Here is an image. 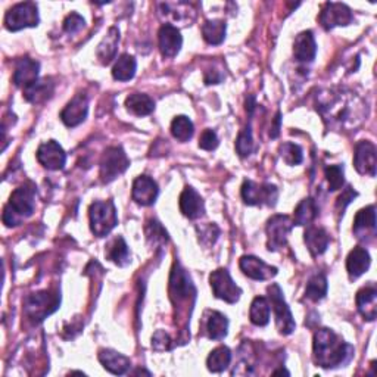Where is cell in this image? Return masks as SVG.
Returning <instances> with one entry per match:
<instances>
[{
	"label": "cell",
	"instance_id": "1",
	"mask_svg": "<svg viewBox=\"0 0 377 377\" xmlns=\"http://www.w3.org/2000/svg\"><path fill=\"white\" fill-rule=\"evenodd\" d=\"M314 361L323 369H336L346 366L354 357V346L330 329H320L312 341Z\"/></svg>",
	"mask_w": 377,
	"mask_h": 377
},
{
	"label": "cell",
	"instance_id": "2",
	"mask_svg": "<svg viewBox=\"0 0 377 377\" xmlns=\"http://www.w3.org/2000/svg\"><path fill=\"white\" fill-rule=\"evenodd\" d=\"M35 209V188L31 184H22L10 195L3 209V224L8 227L19 225L25 218L33 216Z\"/></svg>",
	"mask_w": 377,
	"mask_h": 377
},
{
	"label": "cell",
	"instance_id": "3",
	"mask_svg": "<svg viewBox=\"0 0 377 377\" xmlns=\"http://www.w3.org/2000/svg\"><path fill=\"white\" fill-rule=\"evenodd\" d=\"M90 217V229L92 233L97 237H105L118 224L117 209L112 200H104V202H93L89 209Z\"/></svg>",
	"mask_w": 377,
	"mask_h": 377
},
{
	"label": "cell",
	"instance_id": "4",
	"mask_svg": "<svg viewBox=\"0 0 377 377\" xmlns=\"http://www.w3.org/2000/svg\"><path fill=\"white\" fill-rule=\"evenodd\" d=\"M61 304V295L47 291L31 294L24 300V311L27 317L35 323L43 321L47 316L55 312Z\"/></svg>",
	"mask_w": 377,
	"mask_h": 377
},
{
	"label": "cell",
	"instance_id": "5",
	"mask_svg": "<svg viewBox=\"0 0 377 377\" xmlns=\"http://www.w3.org/2000/svg\"><path fill=\"white\" fill-rule=\"evenodd\" d=\"M268 292V300L271 304V308L274 311V317H275V326H278V330L280 335H291L294 333L296 323L294 320V316L291 310H289L286 300L283 298V292L279 284H270L267 287Z\"/></svg>",
	"mask_w": 377,
	"mask_h": 377
},
{
	"label": "cell",
	"instance_id": "6",
	"mask_svg": "<svg viewBox=\"0 0 377 377\" xmlns=\"http://www.w3.org/2000/svg\"><path fill=\"white\" fill-rule=\"evenodd\" d=\"M130 167V159L125 155L122 147L111 146L108 147L102 159H100V180L104 183L114 182L118 175L124 174Z\"/></svg>",
	"mask_w": 377,
	"mask_h": 377
},
{
	"label": "cell",
	"instance_id": "7",
	"mask_svg": "<svg viewBox=\"0 0 377 377\" xmlns=\"http://www.w3.org/2000/svg\"><path fill=\"white\" fill-rule=\"evenodd\" d=\"M39 25V10L33 2H22L12 6L5 17V27L9 31H19L22 29Z\"/></svg>",
	"mask_w": 377,
	"mask_h": 377
},
{
	"label": "cell",
	"instance_id": "8",
	"mask_svg": "<svg viewBox=\"0 0 377 377\" xmlns=\"http://www.w3.org/2000/svg\"><path fill=\"white\" fill-rule=\"evenodd\" d=\"M242 198L248 205L274 207L278 202L279 191L278 187L270 183H255L252 180H246L242 184Z\"/></svg>",
	"mask_w": 377,
	"mask_h": 377
},
{
	"label": "cell",
	"instance_id": "9",
	"mask_svg": "<svg viewBox=\"0 0 377 377\" xmlns=\"http://www.w3.org/2000/svg\"><path fill=\"white\" fill-rule=\"evenodd\" d=\"M209 283L214 296L223 299L227 304H236L242 295V289L233 282L232 275L225 268L212 271L209 275Z\"/></svg>",
	"mask_w": 377,
	"mask_h": 377
},
{
	"label": "cell",
	"instance_id": "10",
	"mask_svg": "<svg viewBox=\"0 0 377 377\" xmlns=\"http://www.w3.org/2000/svg\"><path fill=\"white\" fill-rule=\"evenodd\" d=\"M294 220L287 216H273L267 223V248L271 252L286 246L287 236L294 229Z\"/></svg>",
	"mask_w": 377,
	"mask_h": 377
},
{
	"label": "cell",
	"instance_id": "11",
	"mask_svg": "<svg viewBox=\"0 0 377 377\" xmlns=\"http://www.w3.org/2000/svg\"><path fill=\"white\" fill-rule=\"evenodd\" d=\"M319 21L324 30H333L335 27H346L354 21V15L351 9L344 3H324Z\"/></svg>",
	"mask_w": 377,
	"mask_h": 377
},
{
	"label": "cell",
	"instance_id": "12",
	"mask_svg": "<svg viewBox=\"0 0 377 377\" xmlns=\"http://www.w3.org/2000/svg\"><path fill=\"white\" fill-rule=\"evenodd\" d=\"M170 292L173 300L177 299V304L187 303L188 298H195L196 291L195 286L188 278L187 273L182 268L179 262L174 264L173 271H171V278H170Z\"/></svg>",
	"mask_w": 377,
	"mask_h": 377
},
{
	"label": "cell",
	"instance_id": "13",
	"mask_svg": "<svg viewBox=\"0 0 377 377\" xmlns=\"http://www.w3.org/2000/svg\"><path fill=\"white\" fill-rule=\"evenodd\" d=\"M35 155H37V161H39L40 164L47 170L58 171L65 167L67 154L56 141H49L40 145L39 149H37Z\"/></svg>",
	"mask_w": 377,
	"mask_h": 377
},
{
	"label": "cell",
	"instance_id": "14",
	"mask_svg": "<svg viewBox=\"0 0 377 377\" xmlns=\"http://www.w3.org/2000/svg\"><path fill=\"white\" fill-rule=\"evenodd\" d=\"M89 114V99L84 93L75 95L61 112V120L67 127H77Z\"/></svg>",
	"mask_w": 377,
	"mask_h": 377
},
{
	"label": "cell",
	"instance_id": "15",
	"mask_svg": "<svg viewBox=\"0 0 377 377\" xmlns=\"http://www.w3.org/2000/svg\"><path fill=\"white\" fill-rule=\"evenodd\" d=\"M354 166L360 174L374 177L377 168V157L376 146L371 142L361 141L357 143L354 154Z\"/></svg>",
	"mask_w": 377,
	"mask_h": 377
},
{
	"label": "cell",
	"instance_id": "16",
	"mask_svg": "<svg viewBox=\"0 0 377 377\" xmlns=\"http://www.w3.org/2000/svg\"><path fill=\"white\" fill-rule=\"evenodd\" d=\"M239 266H241V270L243 271V274L252 280L264 282V280L273 279L274 275H278V268L268 266V264H266L262 259L252 255L242 257Z\"/></svg>",
	"mask_w": 377,
	"mask_h": 377
},
{
	"label": "cell",
	"instance_id": "17",
	"mask_svg": "<svg viewBox=\"0 0 377 377\" xmlns=\"http://www.w3.org/2000/svg\"><path fill=\"white\" fill-rule=\"evenodd\" d=\"M158 42H159V50L164 58H174L180 52L183 45V37L177 27H174L173 24H164L159 29L158 33Z\"/></svg>",
	"mask_w": 377,
	"mask_h": 377
},
{
	"label": "cell",
	"instance_id": "18",
	"mask_svg": "<svg viewBox=\"0 0 377 377\" xmlns=\"http://www.w3.org/2000/svg\"><path fill=\"white\" fill-rule=\"evenodd\" d=\"M158 195H159L158 184L157 182H154V179H150L149 175H141V177H137L134 180L131 196L136 204H139L142 207L154 205Z\"/></svg>",
	"mask_w": 377,
	"mask_h": 377
},
{
	"label": "cell",
	"instance_id": "19",
	"mask_svg": "<svg viewBox=\"0 0 377 377\" xmlns=\"http://www.w3.org/2000/svg\"><path fill=\"white\" fill-rule=\"evenodd\" d=\"M39 72H40V64L37 61L25 56L17 61L15 71H14V83L17 87H22L27 89L35 81H39Z\"/></svg>",
	"mask_w": 377,
	"mask_h": 377
},
{
	"label": "cell",
	"instance_id": "20",
	"mask_svg": "<svg viewBox=\"0 0 377 377\" xmlns=\"http://www.w3.org/2000/svg\"><path fill=\"white\" fill-rule=\"evenodd\" d=\"M353 230L360 241H370L376 236V208L373 205L357 212Z\"/></svg>",
	"mask_w": 377,
	"mask_h": 377
},
{
	"label": "cell",
	"instance_id": "21",
	"mask_svg": "<svg viewBox=\"0 0 377 377\" xmlns=\"http://www.w3.org/2000/svg\"><path fill=\"white\" fill-rule=\"evenodd\" d=\"M179 205H180V211L183 216L191 220L199 218L200 216H204V212H205L204 199L193 187L184 188L183 193L180 195Z\"/></svg>",
	"mask_w": 377,
	"mask_h": 377
},
{
	"label": "cell",
	"instance_id": "22",
	"mask_svg": "<svg viewBox=\"0 0 377 377\" xmlns=\"http://www.w3.org/2000/svg\"><path fill=\"white\" fill-rule=\"evenodd\" d=\"M371 258L369 250L362 246H357L351 250L348 258H346V271L349 274L351 280L358 279L370 268Z\"/></svg>",
	"mask_w": 377,
	"mask_h": 377
},
{
	"label": "cell",
	"instance_id": "23",
	"mask_svg": "<svg viewBox=\"0 0 377 377\" xmlns=\"http://www.w3.org/2000/svg\"><path fill=\"white\" fill-rule=\"evenodd\" d=\"M355 303L361 316L367 321H373L377 316V291L374 284H369L360 289Z\"/></svg>",
	"mask_w": 377,
	"mask_h": 377
},
{
	"label": "cell",
	"instance_id": "24",
	"mask_svg": "<svg viewBox=\"0 0 377 377\" xmlns=\"http://www.w3.org/2000/svg\"><path fill=\"white\" fill-rule=\"evenodd\" d=\"M97 357H99L100 364L104 366V369L108 370L112 374L121 376V374H125L130 370V366H131L130 360L125 355L117 353V351L100 349Z\"/></svg>",
	"mask_w": 377,
	"mask_h": 377
},
{
	"label": "cell",
	"instance_id": "25",
	"mask_svg": "<svg viewBox=\"0 0 377 377\" xmlns=\"http://www.w3.org/2000/svg\"><path fill=\"white\" fill-rule=\"evenodd\" d=\"M317 55V45L312 31H303L294 43V56L298 62H312Z\"/></svg>",
	"mask_w": 377,
	"mask_h": 377
},
{
	"label": "cell",
	"instance_id": "26",
	"mask_svg": "<svg viewBox=\"0 0 377 377\" xmlns=\"http://www.w3.org/2000/svg\"><path fill=\"white\" fill-rule=\"evenodd\" d=\"M205 330L212 341H221L227 336L229 320L224 314L218 311H207L205 312Z\"/></svg>",
	"mask_w": 377,
	"mask_h": 377
},
{
	"label": "cell",
	"instance_id": "27",
	"mask_svg": "<svg viewBox=\"0 0 377 377\" xmlns=\"http://www.w3.org/2000/svg\"><path fill=\"white\" fill-rule=\"evenodd\" d=\"M120 43V31L115 27H111L108 34L104 37V40L100 42L96 50V56L100 61V64L108 65L115 59L117 56V49Z\"/></svg>",
	"mask_w": 377,
	"mask_h": 377
},
{
	"label": "cell",
	"instance_id": "28",
	"mask_svg": "<svg viewBox=\"0 0 377 377\" xmlns=\"http://www.w3.org/2000/svg\"><path fill=\"white\" fill-rule=\"evenodd\" d=\"M305 245L312 257H319L326 252V249L329 246L330 237L324 229L314 227V225H308L305 230Z\"/></svg>",
	"mask_w": 377,
	"mask_h": 377
},
{
	"label": "cell",
	"instance_id": "29",
	"mask_svg": "<svg viewBox=\"0 0 377 377\" xmlns=\"http://www.w3.org/2000/svg\"><path fill=\"white\" fill-rule=\"evenodd\" d=\"M55 90V84L52 80H39L34 84H31L27 89H24V97L29 100L31 104H42L46 99L52 96Z\"/></svg>",
	"mask_w": 377,
	"mask_h": 377
},
{
	"label": "cell",
	"instance_id": "30",
	"mask_svg": "<svg viewBox=\"0 0 377 377\" xmlns=\"http://www.w3.org/2000/svg\"><path fill=\"white\" fill-rule=\"evenodd\" d=\"M125 106L131 112V114L137 117H146L152 114L155 109V102L152 97L143 93H133L127 99H125Z\"/></svg>",
	"mask_w": 377,
	"mask_h": 377
},
{
	"label": "cell",
	"instance_id": "31",
	"mask_svg": "<svg viewBox=\"0 0 377 377\" xmlns=\"http://www.w3.org/2000/svg\"><path fill=\"white\" fill-rule=\"evenodd\" d=\"M319 216V207L312 198L300 200V204L295 208L294 224L295 225H311V223Z\"/></svg>",
	"mask_w": 377,
	"mask_h": 377
},
{
	"label": "cell",
	"instance_id": "32",
	"mask_svg": "<svg viewBox=\"0 0 377 377\" xmlns=\"http://www.w3.org/2000/svg\"><path fill=\"white\" fill-rule=\"evenodd\" d=\"M106 258L111 259L112 262H115L117 266L120 267H125L130 264V250H129V246L127 243H125V241L122 237H115L114 241H112L108 248H106Z\"/></svg>",
	"mask_w": 377,
	"mask_h": 377
},
{
	"label": "cell",
	"instance_id": "33",
	"mask_svg": "<svg viewBox=\"0 0 377 377\" xmlns=\"http://www.w3.org/2000/svg\"><path fill=\"white\" fill-rule=\"evenodd\" d=\"M249 319L258 328H264L270 323V303L267 298L257 296L249 310Z\"/></svg>",
	"mask_w": 377,
	"mask_h": 377
},
{
	"label": "cell",
	"instance_id": "34",
	"mask_svg": "<svg viewBox=\"0 0 377 377\" xmlns=\"http://www.w3.org/2000/svg\"><path fill=\"white\" fill-rule=\"evenodd\" d=\"M136 59L129 54H124L117 59L114 68H112V77L118 81H129L136 75Z\"/></svg>",
	"mask_w": 377,
	"mask_h": 377
},
{
	"label": "cell",
	"instance_id": "35",
	"mask_svg": "<svg viewBox=\"0 0 377 377\" xmlns=\"http://www.w3.org/2000/svg\"><path fill=\"white\" fill-rule=\"evenodd\" d=\"M232 362V351L227 346H218L211 351L207 360L208 370L212 373H221L230 366Z\"/></svg>",
	"mask_w": 377,
	"mask_h": 377
},
{
	"label": "cell",
	"instance_id": "36",
	"mask_svg": "<svg viewBox=\"0 0 377 377\" xmlns=\"http://www.w3.org/2000/svg\"><path fill=\"white\" fill-rule=\"evenodd\" d=\"M225 22L221 19L205 21L202 25V35L207 43L209 45H221L225 39Z\"/></svg>",
	"mask_w": 377,
	"mask_h": 377
},
{
	"label": "cell",
	"instance_id": "37",
	"mask_svg": "<svg viewBox=\"0 0 377 377\" xmlns=\"http://www.w3.org/2000/svg\"><path fill=\"white\" fill-rule=\"evenodd\" d=\"M171 133L175 139L182 143L191 141L193 133H195L193 122L188 120L186 115L175 117L171 122Z\"/></svg>",
	"mask_w": 377,
	"mask_h": 377
},
{
	"label": "cell",
	"instance_id": "38",
	"mask_svg": "<svg viewBox=\"0 0 377 377\" xmlns=\"http://www.w3.org/2000/svg\"><path fill=\"white\" fill-rule=\"evenodd\" d=\"M328 279H326L323 274H316L308 280L305 295L308 299L314 300V303H319V300L328 295Z\"/></svg>",
	"mask_w": 377,
	"mask_h": 377
},
{
	"label": "cell",
	"instance_id": "39",
	"mask_svg": "<svg viewBox=\"0 0 377 377\" xmlns=\"http://www.w3.org/2000/svg\"><path fill=\"white\" fill-rule=\"evenodd\" d=\"M280 157L287 166H299L304 161L303 149L292 142H286L280 146Z\"/></svg>",
	"mask_w": 377,
	"mask_h": 377
},
{
	"label": "cell",
	"instance_id": "40",
	"mask_svg": "<svg viewBox=\"0 0 377 377\" xmlns=\"http://www.w3.org/2000/svg\"><path fill=\"white\" fill-rule=\"evenodd\" d=\"M236 150L237 154L242 158L249 157L254 150V137H252V127L250 124H248L243 129V131L239 133L237 141H236Z\"/></svg>",
	"mask_w": 377,
	"mask_h": 377
},
{
	"label": "cell",
	"instance_id": "41",
	"mask_svg": "<svg viewBox=\"0 0 377 377\" xmlns=\"http://www.w3.org/2000/svg\"><path fill=\"white\" fill-rule=\"evenodd\" d=\"M147 241L154 245H164L168 242V233L157 220H150L146 225Z\"/></svg>",
	"mask_w": 377,
	"mask_h": 377
},
{
	"label": "cell",
	"instance_id": "42",
	"mask_svg": "<svg viewBox=\"0 0 377 377\" xmlns=\"http://www.w3.org/2000/svg\"><path fill=\"white\" fill-rule=\"evenodd\" d=\"M326 180L329 183V191L335 192L342 188L345 184V170L344 166H330L326 168Z\"/></svg>",
	"mask_w": 377,
	"mask_h": 377
},
{
	"label": "cell",
	"instance_id": "43",
	"mask_svg": "<svg viewBox=\"0 0 377 377\" xmlns=\"http://www.w3.org/2000/svg\"><path fill=\"white\" fill-rule=\"evenodd\" d=\"M357 196H358V193H357V192L354 191V188L351 187V186H346V187L344 188L342 193H341V196H339L337 200H336V211H337L339 216H344V212H345L346 207H348L351 202H353V200H354Z\"/></svg>",
	"mask_w": 377,
	"mask_h": 377
},
{
	"label": "cell",
	"instance_id": "44",
	"mask_svg": "<svg viewBox=\"0 0 377 377\" xmlns=\"http://www.w3.org/2000/svg\"><path fill=\"white\" fill-rule=\"evenodd\" d=\"M217 146H218V137L216 131L211 129L204 130V133L199 137V147L204 150H214V149H217Z\"/></svg>",
	"mask_w": 377,
	"mask_h": 377
},
{
	"label": "cell",
	"instance_id": "45",
	"mask_svg": "<svg viewBox=\"0 0 377 377\" xmlns=\"http://www.w3.org/2000/svg\"><path fill=\"white\" fill-rule=\"evenodd\" d=\"M84 18L79 14H75V12H72V14H70L65 21H64V30L68 33V34H74V33H79L81 29H84Z\"/></svg>",
	"mask_w": 377,
	"mask_h": 377
},
{
	"label": "cell",
	"instance_id": "46",
	"mask_svg": "<svg viewBox=\"0 0 377 377\" xmlns=\"http://www.w3.org/2000/svg\"><path fill=\"white\" fill-rule=\"evenodd\" d=\"M152 348L157 351L171 349V337L164 330H158L152 337Z\"/></svg>",
	"mask_w": 377,
	"mask_h": 377
},
{
	"label": "cell",
	"instance_id": "47",
	"mask_svg": "<svg viewBox=\"0 0 377 377\" xmlns=\"http://www.w3.org/2000/svg\"><path fill=\"white\" fill-rule=\"evenodd\" d=\"M223 80V74L217 70H209L205 72V83L207 84H218Z\"/></svg>",
	"mask_w": 377,
	"mask_h": 377
},
{
	"label": "cell",
	"instance_id": "48",
	"mask_svg": "<svg viewBox=\"0 0 377 377\" xmlns=\"http://www.w3.org/2000/svg\"><path fill=\"white\" fill-rule=\"evenodd\" d=\"M280 117H282V114H280V112H278V115H275L274 125H273V127H271V131H270L271 139H275V137H278V136H279V133H280Z\"/></svg>",
	"mask_w": 377,
	"mask_h": 377
},
{
	"label": "cell",
	"instance_id": "49",
	"mask_svg": "<svg viewBox=\"0 0 377 377\" xmlns=\"http://www.w3.org/2000/svg\"><path fill=\"white\" fill-rule=\"evenodd\" d=\"M273 374H274V376H275V374H287V376H289L291 373H289V371L284 370V369H279V370H274Z\"/></svg>",
	"mask_w": 377,
	"mask_h": 377
}]
</instances>
